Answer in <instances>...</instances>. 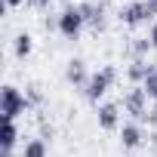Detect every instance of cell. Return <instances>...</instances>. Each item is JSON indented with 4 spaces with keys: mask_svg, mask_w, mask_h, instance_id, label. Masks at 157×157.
Listing matches in <instances>:
<instances>
[{
    "mask_svg": "<svg viewBox=\"0 0 157 157\" xmlns=\"http://www.w3.org/2000/svg\"><path fill=\"white\" fill-rule=\"evenodd\" d=\"M28 3H31V6H34V10H46V6H49V3H52V0H28Z\"/></svg>",
    "mask_w": 157,
    "mask_h": 157,
    "instance_id": "ac0fdd59",
    "label": "cell"
},
{
    "mask_svg": "<svg viewBox=\"0 0 157 157\" xmlns=\"http://www.w3.org/2000/svg\"><path fill=\"white\" fill-rule=\"evenodd\" d=\"M123 111L132 114L136 120H145V117H148V93H145V86L126 90V96H123Z\"/></svg>",
    "mask_w": 157,
    "mask_h": 157,
    "instance_id": "5b68a950",
    "label": "cell"
},
{
    "mask_svg": "<svg viewBox=\"0 0 157 157\" xmlns=\"http://www.w3.org/2000/svg\"><path fill=\"white\" fill-rule=\"evenodd\" d=\"M142 142H145V132H142L139 123H123V126H120V145H123V148L132 151V148H139Z\"/></svg>",
    "mask_w": 157,
    "mask_h": 157,
    "instance_id": "ba28073f",
    "label": "cell"
},
{
    "mask_svg": "<svg viewBox=\"0 0 157 157\" xmlns=\"http://www.w3.org/2000/svg\"><path fill=\"white\" fill-rule=\"evenodd\" d=\"M145 120H148L151 126H157V102H154V105L148 108V117H145Z\"/></svg>",
    "mask_w": 157,
    "mask_h": 157,
    "instance_id": "e0dca14e",
    "label": "cell"
},
{
    "mask_svg": "<svg viewBox=\"0 0 157 157\" xmlns=\"http://www.w3.org/2000/svg\"><path fill=\"white\" fill-rule=\"evenodd\" d=\"M56 22H59V34L68 37V40H77V37H80V31H83V25H86L80 6H65Z\"/></svg>",
    "mask_w": 157,
    "mask_h": 157,
    "instance_id": "3957f363",
    "label": "cell"
},
{
    "mask_svg": "<svg viewBox=\"0 0 157 157\" xmlns=\"http://www.w3.org/2000/svg\"><path fill=\"white\" fill-rule=\"evenodd\" d=\"M25 0H6V6H22Z\"/></svg>",
    "mask_w": 157,
    "mask_h": 157,
    "instance_id": "ffe728a7",
    "label": "cell"
},
{
    "mask_svg": "<svg viewBox=\"0 0 157 157\" xmlns=\"http://www.w3.org/2000/svg\"><path fill=\"white\" fill-rule=\"evenodd\" d=\"M148 49H154V46H151V40H148V37H145V40H136V43H132V52H136V59H142V56H145V52H148Z\"/></svg>",
    "mask_w": 157,
    "mask_h": 157,
    "instance_id": "9a60e30c",
    "label": "cell"
},
{
    "mask_svg": "<svg viewBox=\"0 0 157 157\" xmlns=\"http://www.w3.org/2000/svg\"><path fill=\"white\" fill-rule=\"evenodd\" d=\"M151 68H154V65H148L145 59H136V62L129 65L126 74H129V80H132V83H145V77L151 74Z\"/></svg>",
    "mask_w": 157,
    "mask_h": 157,
    "instance_id": "8fae6325",
    "label": "cell"
},
{
    "mask_svg": "<svg viewBox=\"0 0 157 157\" xmlns=\"http://www.w3.org/2000/svg\"><path fill=\"white\" fill-rule=\"evenodd\" d=\"M148 40H151V46H154V49H157V22H154V25H151V34H148Z\"/></svg>",
    "mask_w": 157,
    "mask_h": 157,
    "instance_id": "d6986e66",
    "label": "cell"
},
{
    "mask_svg": "<svg viewBox=\"0 0 157 157\" xmlns=\"http://www.w3.org/2000/svg\"><path fill=\"white\" fill-rule=\"evenodd\" d=\"M117 111H120V108H117L114 102L102 105V108H99V126H102V129H117V123H120Z\"/></svg>",
    "mask_w": 157,
    "mask_h": 157,
    "instance_id": "9c48e42d",
    "label": "cell"
},
{
    "mask_svg": "<svg viewBox=\"0 0 157 157\" xmlns=\"http://www.w3.org/2000/svg\"><path fill=\"white\" fill-rule=\"evenodd\" d=\"M31 46H34V43H31V34H19V37H16V59H25V56L31 52Z\"/></svg>",
    "mask_w": 157,
    "mask_h": 157,
    "instance_id": "4fadbf2b",
    "label": "cell"
},
{
    "mask_svg": "<svg viewBox=\"0 0 157 157\" xmlns=\"http://www.w3.org/2000/svg\"><path fill=\"white\" fill-rule=\"evenodd\" d=\"M142 86H145L148 99H154V102H157V68H151V74L145 77V83H142Z\"/></svg>",
    "mask_w": 157,
    "mask_h": 157,
    "instance_id": "5bb4252c",
    "label": "cell"
},
{
    "mask_svg": "<svg viewBox=\"0 0 157 157\" xmlns=\"http://www.w3.org/2000/svg\"><path fill=\"white\" fill-rule=\"evenodd\" d=\"M16 142H19V126H16V120H3V157L13 154Z\"/></svg>",
    "mask_w": 157,
    "mask_h": 157,
    "instance_id": "30bf717a",
    "label": "cell"
},
{
    "mask_svg": "<svg viewBox=\"0 0 157 157\" xmlns=\"http://www.w3.org/2000/svg\"><path fill=\"white\" fill-rule=\"evenodd\" d=\"M154 16H157V3H151V0H129L120 10V19L126 25H142V22H148Z\"/></svg>",
    "mask_w": 157,
    "mask_h": 157,
    "instance_id": "277c9868",
    "label": "cell"
},
{
    "mask_svg": "<svg viewBox=\"0 0 157 157\" xmlns=\"http://www.w3.org/2000/svg\"><path fill=\"white\" fill-rule=\"evenodd\" d=\"M86 19V25H93V31H102L105 28V3H77Z\"/></svg>",
    "mask_w": 157,
    "mask_h": 157,
    "instance_id": "52a82bcc",
    "label": "cell"
},
{
    "mask_svg": "<svg viewBox=\"0 0 157 157\" xmlns=\"http://www.w3.org/2000/svg\"><path fill=\"white\" fill-rule=\"evenodd\" d=\"M25 96H28V105H40V102H43L40 86H28V93H25Z\"/></svg>",
    "mask_w": 157,
    "mask_h": 157,
    "instance_id": "2e32d148",
    "label": "cell"
},
{
    "mask_svg": "<svg viewBox=\"0 0 157 157\" xmlns=\"http://www.w3.org/2000/svg\"><path fill=\"white\" fill-rule=\"evenodd\" d=\"M151 3H157V0H151Z\"/></svg>",
    "mask_w": 157,
    "mask_h": 157,
    "instance_id": "44dd1931",
    "label": "cell"
},
{
    "mask_svg": "<svg viewBox=\"0 0 157 157\" xmlns=\"http://www.w3.org/2000/svg\"><path fill=\"white\" fill-rule=\"evenodd\" d=\"M65 80H68L71 86L86 90V80H90V74H86V62H83V59H71L68 68H65Z\"/></svg>",
    "mask_w": 157,
    "mask_h": 157,
    "instance_id": "8992f818",
    "label": "cell"
},
{
    "mask_svg": "<svg viewBox=\"0 0 157 157\" xmlns=\"http://www.w3.org/2000/svg\"><path fill=\"white\" fill-rule=\"evenodd\" d=\"M114 80H117V68H114V65H105V68H99L96 74H90L83 96H86L90 102H99V99L111 90V83H114Z\"/></svg>",
    "mask_w": 157,
    "mask_h": 157,
    "instance_id": "6da1fadb",
    "label": "cell"
},
{
    "mask_svg": "<svg viewBox=\"0 0 157 157\" xmlns=\"http://www.w3.org/2000/svg\"><path fill=\"white\" fill-rule=\"evenodd\" d=\"M31 105H28V96L25 93H19L16 86H3V93H0V114H3V120H16Z\"/></svg>",
    "mask_w": 157,
    "mask_h": 157,
    "instance_id": "7a4b0ae2",
    "label": "cell"
},
{
    "mask_svg": "<svg viewBox=\"0 0 157 157\" xmlns=\"http://www.w3.org/2000/svg\"><path fill=\"white\" fill-rule=\"evenodd\" d=\"M22 157H46V142L43 139H31L25 145V154Z\"/></svg>",
    "mask_w": 157,
    "mask_h": 157,
    "instance_id": "7c38bea8",
    "label": "cell"
}]
</instances>
